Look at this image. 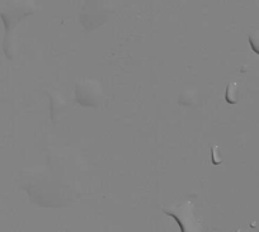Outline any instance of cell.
Returning a JSON list of instances; mask_svg holds the SVG:
<instances>
[{
	"label": "cell",
	"mask_w": 259,
	"mask_h": 232,
	"mask_svg": "<svg viewBox=\"0 0 259 232\" xmlns=\"http://www.w3.org/2000/svg\"><path fill=\"white\" fill-rule=\"evenodd\" d=\"M36 11V6H34V0H22V3L17 6L14 9H8L7 12H2V17L6 23L7 28V37H6V52L8 55L9 51V42H11L12 32H13L14 27L24 18V17L29 16Z\"/></svg>",
	"instance_id": "cell-3"
},
{
	"label": "cell",
	"mask_w": 259,
	"mask_h": 232,
	"mask_svg": "<svg viewBox=\"0 0 259 232\" xmlns=\"http://www.w3.org/2000/svg\"><path fill=\"white\" fill-rule=\"evenodd\" d=\"M75 97L80 106L97 108L103 101V89L99 81L85 79L76 83Z\"/></svg>",
	"instance_id": "cell-2"
},
{
	"label": "cell",
	"mask_w": 259,
	"mask_h": 232,
	"mask_svg": "<svg viewBox=\"0 0 259 232\" xmlns=\"http://www.w3.org/2000/svg\"><path fill=\"white\" fill-rule=\"evenodd\" d=\"M248 39L249 43H250L251 50H253L256 55H259V28L254 29V31L249 34Z\"/></svg>",
	"instance_id": "cell-5"
},
{
	"label": "cell",
	"mask_w": 259,
	"mask_h": 232,
	"mask_svg": "<svg viewBox=\"0 0 259 232\" xmlns=\"http://www.w3.org/2000/svg\"><path fill=\"white\" fill-rule=\"evenodd\" d=\"M164 212L178 222L182 232H203L202 224L194 217L193 204L189 201L181 202L171 208H164Z\"/></svg>",
	"instance_id": "cell-1"
},
{
	"label": "cell",
	"mask_w": 259,
	"mask_h": 232,
	"mask_svg": "<svg viewBox=\"0 0 259 232\" xmlns=\"http://www.w3.org/2000/svg\"><path fill=\"white\" fill-rule=\"evenodd\" d=\"M225 99L229 104H236L239 102V85L236 81H231L228 84Z\"/></svg>",
	"instance_id": "cell-4"
},
{
	"label": "cell",
	"mask_w": 259,
	"mask_h": 232,
	"mask_svg": "<svg viewBox=\"0 0 259 232\" xmlns=\"http://www.w3.org/2000/svg\"><path fill=\"white\" fill-rule=\"evenodd\" d=\"M212 163L213 164H216V165H218V164H220L221 161H223V159H221V156L220 155H219V150H218V146H215L212 149Z\"/></svg>",
	"instance_id": "cell-6"
}]
</instances>
